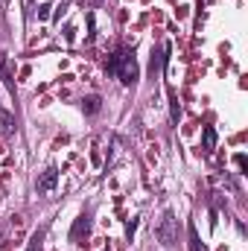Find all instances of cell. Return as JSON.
Masks as SVG:
<instances>
[{"instance_id": "1", "label": "cell", "mask_w": 248, "mask_h": 251, "mask_svg": "<svg viewBox=\"0 0 248 251\" xmlns=\"http://www.w3.org/2000/svg\"><path fill=\"white\" fill-rule=\"evenodd\" d=\"M108 73H114L123 85H134L140 79V67L134 62V53L128 50H117L111 59H108Z\"/></svg>"}, {"instance_id": "2", "label": "cell", "mask_w": 248, "mask_h": 251, "mask_svg": "<svg viewBox=\"0 0 248 251\" xmlns=\"http://www.w3.org/2000/svg\"><path fill=\"white\" fill-rule=\"evenodd\" d=\"M155 237H158L167 249L175 246V240H178V219H175L173 210H164V216H161V222H158V228H155Z\"/></svg>"}, {"instance_id": "3", "label": "cell", "mask_w": 248, "mask_h": 251, "mask_svg": "<svg viewBox=\"0 0 248 251\" xmlns=\"http://www.w3.org/2000/svg\"><path fill=\"white\" fill-rule=\"evenodd\" d=\"M56 181H59V170H56V167H47V170L38 176L35 190H38V193H50V190L56 187Z\"/></svg>"}, {"instance_id": "4", "label": "cell", "mask_w": 248, "mask_h": 251, "mask_svg": "<svg viewBox=\"0 0 248 251\" xmlns=\"http://www.w3.org/2000/svg\"><path fill=\"white\" fill-rule=\"evenodd\" d=\"M88 228H91V216H88V213H82V216L73 222L70 240H73V243H82V237H88Z\"/></svg>"}, {"instance_id": "5", "label": "cell", "mask_w": 248, "mask_h": 251, "mask_svg": "<svg viewBox=\"0 0 248 251\" xmlns=\"http://www.w3.org/2000/svg\"><path fill=\"white\" fill-rule=\"evenodd\" d=\"M15 128H18V126H15V117H12L9 111L0 108V131H3V134H12Z\"/></svg>"}, {"instance_id": "6", "label": "cell", "mask_w": 248, "mask_h": 251, "mask_svg": "<svg viewBox=\"0 0 248 251\" xmlns=\"http://www.w3.org/2000/svg\"><path fill=\"white\" fill-rule=\"evenodd\" d=\"M99 108H102V100H99V97H85V100H82V111H85V114H97Z\"/></svg>"}, {"instance_id": "7", "label": "cell", "mask_w": 248, "mask_h": 251, "mask_svg": "<svg viewBox=\"0 0 248 251\" xmlns=\"http://www.w3.org/2000/svg\"><path fill=\"white\" fill-rule=\"evenodd\" d=\"M44 234H47V231H44V228H38V231L29 237V243H26V251H41V246H44Z\"/></svg>"}, {"instance_id": "8", "label": "cell", "mask_w": 248, "mask_h": 251, "mask_svg": "<svg viewBox=\"0 0 248 251\" xmlns=\"http://www.w3.org/2000/svg\"><path fill=\"white\" fill-rule=\"evenodd\" d=\"M201 140H204V149H207V152H210V149H216V128H213V126H204Z\"/></svg>"}, {"instance_id": "9", "label": "cell", "mask_w": 248, "mask_h": 251, "mask_svg": "<svg viewBox=\"0 0 248 251\" xmlns=\"http://www.w3.org/2000/svg\"><path fill=\"white\" fill-rule=\"evenodd\" d=\"M0 76H3V82H6V88L15 94V79H12V73H9V64H6V59H0Z\"/></svg>"}, {"instance_id": "10", "label": "cell", "mask_w": 248, "mask_h": 251, "mask_svg": "<svg viewBox=\"0 0 248 251\" xmlns=\"http://www.w3.org/2000/svg\"><path fill=\"white\" fill-rule=\"evenodd\" d=\"M170 114H173V120L178 123V117H181V105H178V97H175L173 88H170Z\"/></svg>"}, {"instance_id": "11", "label": "cell", "mask_w": 248, "mask_h": 251, "mask_svg": "<svg viewBox=\"0 0 248 251\" xmlns=\"http://www.w3.org/2000/svg\"><path fill=\"white\" fill-rule=\"evenodd\" d=\"M190 251H204L198 243V234H196V225H190Z\"/></svg>"}, {"instance_id": "12", "label": "cell", "mask_w": 248, "mask_h": 251, "mask_svg": "<svg viewBox=\"0 0 248 251\" xmlns=\"http://www.w3.org/2000/svg\"><path fill=\"white\" fill-rule=\"evenodd\" d=\"M38 18H41V21H47V18H50V6H47V3H44V6H38Z\"/></svg>"}, {"instance_id": "13", "label": "cell", "mask_w": 248, "mask_h": 251, "mask_svg": "<svg viewBox=\"0 0 248 251\" xmlns=\"http://www.w3.org/2000/svg\"><path fill=\"white\" fill-rule=\"evenodd\" d=\"M134 231H137V219H131V222H128V228H125V234H128V237H131V234H134Z\"/></svg>"}, {"instance_id": "14", "label": "cell", "mask_w": 248, "mask_h": 251, "mask_svg": "<svg viewBox=\"0 0 248 251\" xmlns=\"http://www.w3.org/2000/svg\"><path fill=\"white\" fill-rule=\"evenodd\" d=\"M198 3H201V0H198Z\"/></svg>"}]
</instances>
